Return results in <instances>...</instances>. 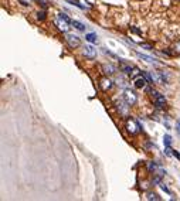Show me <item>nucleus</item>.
Returning <instances> with one entry per match:
<instances>
[{
	"mask_svg": "<svg viewBox=\"0 0 180 201\" xmlns=\"http://www.w3.org/2000/svg\"><path fill=\"white\" fill-rule=\"evenodd\" d=\"M124 99H125V102H126V104L129 105V106H134V105L138 102V95L135 94L134 91L125 89V92H124Z\"/></svg>",
	"mask_w": 180,
	"mask_h": 201,
	"instance_id": "obj_1",
	"label": "nucleus"
},
{
	"mask_svg": "<svg viewBox=\"0 0 180 201\" xmlns=\"http://www.w3.org/2000/svg\"><path fill=\"white\" fill-rule=\"evenodd\" d=\"M65 41L68 43L71 48H77L81 45V38L78 36H74V34H67L65 36Z\"/></svg>",
	"mask_w": 180,
	"mask_h": 201,
	"instance_id": "obj_2",
	"label": "nucleus"
},
{
	"mask_svg": "<svg viewBox=\"0 0 180 201\" xmlns=\"http://www.w3.org/2000/svg\"><path fill=\"white\" fill-rule=\"evenodd\" d=\"M126 129L130 135H135L138 130H140V125L136 121H134V119H128L126 121Z\"/></svg>",
	"mask_w": 180,
	"mask_h": 201,
	"instance_id": "obj_3",
	"label": "nucleus"
},
{
	"mask_svg": "<svg viewBox=\"0 0 180 201\" xmlns=\"http://www.w3.org/2000/svg\"><path fill=\"white\" fill-rule=\"evenodd\" d=\"M82 54L88 58V60H94V58L97 57V50H95L92 45H85V47H84Z\"/></svg>",
	"mask_w": 180,
	"mask_h": 201,
	"instance_id": "obj_4",
	"label": "nucleus"
},
{
	"mask_svg": "<svg viewBox=\"0 0 180 201\" xmlns=\"http://www.w3.org/2000/svg\"><path fill=\"white\" fill-rule=\"evenodd\" d=\"M146 84H147V79L145 78V75L142 77V74L134 79V85L138 88V89H142V88H145V87H146Z\"/></svg>",
	"mask_w": 180,
	"mask_h": 201,
	"instance_id": "obj_5",
	"label": "nucleus"
},
{
	"mask_svg": "<svg viewBox=\"0 0 180 201\" xmlns=\"http://www.w3.org/2000/svg\"><path fill=\"white\" fill-rule=\"evenodd\" d=\"M55 24H57V27H58V30L63 31V33H67V31L70 30V23H67V21L61 20L60 17H57Z\"/></svg>",
	"mask_w": 180,
	"mask_h": 201,
	"instance_id": "obj_6",
	"label": "nucleus"
},
{
	"mask_svg": "<svg viewBox=\"0 0 180 201\" xmlns=\"http://www.w3.org/2000/svg\"><path fill=\"white\" fill-rule=\"evenodd\" d=\"M152 78H153V82L155 84H160V85H165L167 82L165 75L162 72H152Z\"/></svg>",
	"mask_w": 180,
	"mask_h": 201,
	"instance_id": "obj_7",
	"label": "nucleus"
},
{
	"mask_svg": "<svg viewBox=\"0 0 180 201\" xmlns=\"http://www.w3.org/2000/svg\"><path fill=\"white\" fill-rule=\"evenodd\" d=\"M153 102H155V106L156 108H165V105H166V99H165L163 95H160V94L155 96Z\"/></svg>",
	"mask_w": 180,
	"mask_h": 201,
	"instance_id": "obj_8",
	"label": "nucleus"
},
{
	"mask_svg": "<svg viewBox=\"0 0 180 201\" xmlns=\"http://www.w3.org/2000/svg\"><path fill=\"white\" fill-rule=\"evenodd\" d=\"M135 54H136L140 60H145L146 62H149V64H157V60L156 58H153V57H149V55H146V54H140V53H135Z\"/></svg>",
	"mask_w": 180,
	"mask_h": 201,
	"instance_id": "obj_9",
	"label": "nucleus"
},
{
	"mask_svg": "<svg viewBox=\"0 0 180 201\" xmlns=\"http://www.w3.org/2000/svg\"><path fill=\"white\" fill-rule=\"evenodd\" d=\"M119 70L122 71V72H125V74H130V72H132V70H134V67H132L130 64L121 62L119 64Z\"/></svg>",
	"mask_w": 180,
	"mask_h": 201,
	"instance_id": "obj_10",
	"label": "nucleus"
},
{
	"mask_svg": "<svg viewBox=\"0 0 180 201\" xmlns=\"http://www.w3.org/2000/svg\"><path fill=\"white\" fill-rule=\"evenodd\" d=\"M115 71H116V68L113 67L112 64H105V65H103V72H105V74L112 75V74H115Z\"/></svg>",
	"mask_w": 180,
	"mask_h": 201,
	"instance_id": "obj_11",
	"label": "nucleus"
},
{
	"mask_svg": "<svg viewBox=\"0 0 180 201\" xmlns=\"http://www.w3.org/2000/svg\"><path fill=\"white\" fill-rule=\"evenodd\" d=\"M111 87H112V81H111V79H108V78H103V79L101 81V88H102L103 91H108Z\"/></svg>",
	"mask_w": 180,
	"mask_h": 201,
	"instance_id": "obj_12",
	"label": "nucleus"
},
{
	"mask_svg": "<svg viewBox=\"0 0 180 201\" xmlns=\"http://www.w3.org/2000/svg\"><path fill=\"white\" fill-rule=\"evenodd\" d=\"M71 26L75 27V28H77V30H80V31H85V28H87V27L84 26L82 23H80V21H77V20H72V21H71Z\"/></svg>",
	"mask_w": 180,
	"mask_h": 201,
	"instance_id": "obj_13",
	"label": "nucleus"
},
{
	"mask_svg": "<svg viewBox=\"0 0 180 201\" xmlns=\"http://www.w3.org/2000/svg\"><path fill=\"white\" fill-rule=\"evenodd\" d=\"M85 40H87L88 43H97L98 37L95 33H88V34H85Z\"/></svg>",
	"mask_w": 180,
	"mask_h": 201,
	"instance_id": "obj_14",
	"label": "nucleus"
},
{
	"mask_svg": "<svg viewBox=\"0 0 180 201\" xmlns=\"http://www.w3.org/2000/svg\"><path fill=\"white\" fill-rule=\"evenodd\" d=\"M163 144L165 148H170V144H172V136L170 135H165L163 136Z\"/></svg>",
	"mask_w": 180,
	"mask_h": 201,
	"instance_id": "obj_15",
	"label": "nucleus"
},
{
	"mask_svg": "<svg viewBox=\"0 0 180 201\" xmlns=\"http://www.w3.org/2000/svg\"><path fill=\"white\" fill-rule=\"evenodd\" d=\"M146 198H147V200H156V201L160 200V197L156 194V193H147V194H146Z\"/></svg>",
	"mask_w": 180,
	"mask_h": 201,
	"instance_id": "obj_16",
	"label": "nucleus"
},
{
	"mask_svg": "<svg viewBox=\"0 0 180 201\" xmlns=\"http://www.w3.org/2000/svg\"><path fill=\"white\" fill-rule=\"evenodd\" d=\"M58 17H60L61 20L67 21V23H70V24H71V21H72V20H71V19H70V17H68V16H67V14H65V13H60V14H58Z\"/></svg>",
	"mask_w": 180,
	"mask_h": 201,
	"instance_id": "obj_17",
	"label": "nucleus"
},
{
	"mask_svg": "<svg viewBox=\"0 0 180 201\" xmlns=\"http://www.w3.org/2000/svg\"><path fill=\"white\" fill-rule=\"evenodd\" d=\"M67 2H68V3H71V4H74V6L78 7V9H81V10H84V9H85L82 4H78V2H75V0H67Z\"/></svg>",
	"mask_w": 180,
	"mask_h": 201,
	"instance_id": "obj_18",
	"label": "nucleus"
},
{
	"mask_svg": "<svg viewBox=\"0 0 180 201\" xmlns=\"http://www.w3.org/2000/svg\"><path fill=\"white\" fill-rule=\"evenodd\" d=\"M36 2L41 3V6H43L44 9H47V7H48V4H50V2H48V0H36Z\"/></svg>",
	"mask_w": 180,
	"mask_h": 201,
	"instance_id": "obj_19",
	"label": "nucleus"
},
{
	"mask_svg": "<svg viewBox=\"0 0 180 201\" xmlns=\"http://www.w3.org/2000/svg\"><path fill=\"white\" fill-rule=\"evenodd\" d=\"M37 19H38V20H44V19H46V11H38Z\"/></svg>",
	"mask_w": 180,
	"mask_h": 201,
	"instance_id": "obj_20",
	"label": "nucleus"
},
{
	"mask_svg": "<svg viewBox=\"0 0 180 201\" xmlns=\"http://www.w3.org/2000/svg\"><path fill=\"white\" fill-rule=\"evenodd\" d=\"M160 188H162V190H163L165 193H166V194H172V193H170V190H169V188H167L165 184H160Z\"/></svg>",
	"mask_w": 180,
	"mask_h": 201,
	"instance_id": "obj_21",
	"label": "nucleus"
},
{
	"mask_svg": "<svg viewBox=\"0 0 180 201\" xmlns=\"http://www.w3.org/2000/svg\"><path fill=\"white\" fill-rule=\"evenodd\" d=\"M80 3H82V4H84V7H85V9H90V7H91V4L88 3L87 0H80Z\"/></svg>",
	"mask_w": 180,
	"mask_h": 201,
	"instance_id": "obj_22",
	"label": "nucleus"
},
{
	"mask_svg": "<svg viewBox=\"0 0 180 201\" xmlns=\"http://www.w3.org/2000/svg\"><path fill=\"white\" fill-rule=\"evenodd\" d=\"M139 45L142 48H146V50H152V47H150L149 44H145V43H139Z\"/></svg>",
	"mask_w": 180,
	"mask_h": 201,
	"instance_id": "obj_23",
	"label": "nucleus"
},
{
	"mask_svg": "<svg viewBox=\"0 0 180 201\" xmlns=\"http://www.w3.org/2000/svg\"><path fill=\"white\" fill-rule=\"evenodd\" d=\"M130 31H134V33H136V34H139V36H140V34H142V31H140V30H138L136 27H134V26L130 27Z\"/></svg>",
	"mask_w": 180,
	"mask_h": 201,
	"instance_id": "obj_24",
	"label": "nucleus"
},
{
	"mask_svg": "<svg viewBox=\"0 0 180 201\" xmlns=\"http://www.w3.org/2000/svg\"><path fill=\"white\" fill-rule=\"evenodd\" d=\"M176 132H177V135L180 136V119L177 121V123H176Z\"/></svg>",
	"mask_w": 180,
	"mask_h": 201,
	"instance_id": "obj_25",
	"label": "nucleus"
},
{
	"mask_svg": "<svg viewBox=\"0 0 180 201\" xmlns=\"http://www.w3.org/2000/svg\"><path fill=\"white\" fill-rule=\"evenodd\" d=\"M172 154H173L174 157H176V159H177V160H180V154H179V153H177V152H176V150H173V153H172Z\"/></svg>",
	"mask_w": 180,
	"mask_h": 201,
	"instance_id": "obj_26",
	"label": "nucleus"
},
{
	"mask_svg": "<svg viewBox=\"0 0 180 201\" xmlns=\"http://www.w3.org/2000/svg\"><path fill=\"white\" fill-rule=\"evenodd\" d=\"M174 48H176V50L180 53V41H179V43H176V44H174Z\"/></svg>",
	"mask_w": 180,
	"mask_h": 201,
	"instance_id": "obj_27",
	"label": "nucleus"
}]
</instances>
